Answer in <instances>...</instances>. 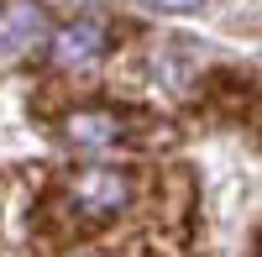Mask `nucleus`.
<instances>
[{
  "label": "nucleus",
  "mask_w": 262,
  "mask_h": 257,
  "mask_svg": "<svg viewBox=\"0 0 262 257\" xmlns=\"http://www.w3.org/2000/svg\"><path fill=\"white\" fill-rule=\"evenodd\" d=\"M131 195H137V179L126 174V168H84V174L69 179V205L79 210V216L90 221H105V216H121V210L131 205Z\"/></svg>",
  "instance_id": "obj_1"
},
{
  "label": "nucleus",
  "mask_w": 262,
  "mask_h": 257,
  "mask_svg": "<svg viewBox=\"0 0 262 257\" xmlns=\"http://www.w3.org/2000/svg\"><path fill=\"white\" fill-rule=\"evenodd\" d=\"M48 42H53V63L58 69H90V63L111 48V27H105L100 16H79L63 32H53Z\"/></svg>",
  "instance_id": "obj_2"
},
{
  "label": "nucleus",
  "mask_w": 262,
  "mask_h": 257,
  "mask_svg": "<svg viewBox=\"0 0 262 257\" xmlns=\"http://www.w3.org/2000/svg\"><path fill=\"white\" fill-rule=\"evenodd\" d=\"M48 37H53V27H48V11L37 0H16V6L0 11V58H21Z\"/></svg>",
  "instance_id": "obj_3"
},
{
  "label": "nucleus",
  "mask_w": 262,
  "mask_h": 257,
  "mask_svg": "<svg viewBox=\"0 0 262 257\" xmlns=\"http://www.w3.org/2000/svg\"><path fill=\"white\" fill-rule=\"evenodd\" d=\"M63 137H69L74 147H84V153H100V147H116L126 137V121H121V111L90 105V111H74L69 121H63Z\"/></svg>",
  "instance_id": "obj_4"
},
{
  "label": "nucleus",
  "mask_w": 262,
  "mask_h": 257,
  "mask_svg": "<svg viewBox=\"0 0 262 257\" xmlns=\"http://www.w3.org/2000/svg\"><path fill=\"white\" fill-rule=\"evenodd\" d=\"M152 11H168V16H184V11H200L205 0H147Z\"/></svg>",
  "instance_id": "obj_5"
}]
</instances>
